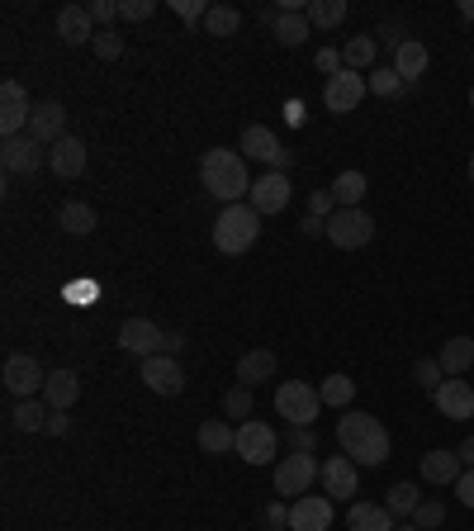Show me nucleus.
Segmentation results:
<instances>
[{
    "label": "nucleus",
    "instance_id": "obj_38",
    "mask_svg": "<svg viewBox=\"0 0 474 531\" xmlns=\"http://www.w3.org/2000/svg\"><path fill=\"white\" fill-rule=\"evenodd\" d=\"M237 29H242V15H237L233 5H214L209 19H204V34L209 38H233Z\"/></svg>",
    "mask_w": 474,
    "mask_h": 531
},
{
    "label": "nucleus",
    "instance_id": "obj_20",
    "mask_svg": "<svg viewBox=\"0 0 474 531\" xmlns=\"http://www.w3.org/2000/svg\"><path fill=\"white\" fill-rule=\"evenodd\" d=\"M95 19H91V10L86 5H67L62 15H57V38L67 43V48H81V43H95Z\"/></svg>",
    "mask_w": 474,
    "mask_h": 531
},
{
    "label": "nucleus",
    "instance_id": "obj_23",
    "mask_svg": "<svg viewBox=\"0 0 474 531\" xmlns=\"http://www.w3.org/2000/svg\"><path fill=\"white\" fill-rule=\"evenodd\" d=\"M465 475V460H460V451H427L422 456V479L427 484H437V489H446V484H456V479Z\"/></svg>",
    "mask_w": 474,
    "mask_h": 531
},
{
    "label": "nucleus",
    "instance_id": "obj_10",
    "mask_svg": "<svg viewBox=\"0 0 474 531\" xmlns=\"http://www.w3.org/2000/svg\"><path fill=\"white\" fill-rule=\"evenodd\" d=\"M237 456L247 460V465H271L275 460V432L266 427V422H237V446H233Z\"/></svg>",
    "mask_w": 474,
    "mask_h": 531
},
{
    "label": "nucleus",
    "instance_id": "obj_25",
    "mask_svg": "<svg viewBox=\"0 0 474 531\" xmlns=\"http://www.w3.org/2000/svg\"><path fill=\"white\" fill-rule=\"evenodd\" d=\"M347 527L351 531H394V513L384 508V503H351L347 508Z\"/></svg>",
    "mask_w": 474,
    "mask_h": 531
},
{
    "label": "nucleus",
    "instance_id": "obj_41",
    "mask_svg": "<svg viewBox=\"0 0 474 531\" xmlns=\"http://www.w3.org/2000/svg\"><path fill=\"white\" fill-rule=\"evenodd\" d=\"M441 522H446V503H437V498H422L418 513H413V527L432 531V527H441Z\"/></svg>",
    "mask_w": 474,
    "mask_h": 531
},
{
    "label": "nucleus",
    "instance_id": "obj_46",
    "mask_svg": "<svg viewBox=\"0 0 474 531\" xmlns=\"http://www.w3.org/2000/svg\"><path fill=\"white\" fill-rule=\"evenodd\" d=\"M86 10H91V19L100 24V29H110L114 19H119V0H91Z\"/></svg>",
    "mask_w": 474,
    "mask_h": 531
},
{
    "label": "nucleus",
    "instance_id": "obj_27",
    "mask_svg": "<svg viewBox=\"0 0 474 531\" xmlns=\"http://www.w3.org/2000/svg\"><path fill=\"white\" fill-rule=\"evenodd\" d=\"M437 361H441V370H446L451 380H456V375H465V370L474 366V337H451V342H441Z\"/></svg>",
    "mask_w": 474,
    "mask_h": 531
},
{
    "label": "nucleus",
    "instance_id": "obj_2",
    "mask_svg": "<svg viewBox=\"0 0 474 531\" xmlns=\"http://www.w3.org/2000/svg\"><path fill=\"white\" fill-rule=\"evenodd\" d=\"M337 446H342V456H351L356 465H384L389 460V432H384L380 418H370V413H342L337 418Z\"/></svg>",
    "mask_w": 474,
    "mask_h": 531
},
{
    "label": "nucleus",
    "instance_id": "obj_32",
    "mask_svg": "<svg viewBox=\"0 0 474 531\" xmlns=\"http://www.w3.org/2000/svg\"><path fill=\"white\" fill-rule=\"evenodd\" d=\"M418 503H422L418 484H408V479H403V484H394V489L384 494V508H389L394 517H403V522H413V513H418Z\"/></svg>",
    "mask_w": 474,
    "mask_h": 531
},
{
    "label": "nucleus",
    "instance_id": "obj_40",
    "mask_svg": "<svg viewBox=\"0 0 474 531\" xmlns=\"http://www.w3.org/2000/svg\"><path fill=\"white\" fill-rule=\"evenodd\" d=\"M223 413H228V418H237V422L252 418V389H247V385L228 389V394H223Z\"/></svg>",
    "mask_w": 474,
    "mask_h": 531
},
{
    "label": "nucleus",
    "instance_id": "obj_17",
    "mask_svg": "<svg viewBox=\"0 0 474 531\" xmlns=\"http://www.w3.org/2000/svg\"><path fill=\"white\" fill-rule=\"evenodd\" d=\"M162 337L166 332L157 328L152 318H124V323H119V347L133 351V356H143V361L162 351Z\"/></svg>",
    "mask_w": 474,
    "mask_h": 531
},
{
    "label": "nucleus",
    "instance_id": "obj_12",
    "mask_svg": "<svg viewBox=\"0 0 474 531\" xmlns=\"http://www.w3.org/2000/svg\"><path fill=\"white\" fill-rule=\"evenodd\" d=\"M290 195H294L290 176H285V171H266V176H256V185H252V195H247V204H252L256 214L266 219V214H280V209L290 204Z\"/></svg>",
    "mask_w": 474,
    "mask_h": 531
},
{
    "label": "nucleus",
    "instance_id": "obj_15",
    "mask_svg": "<svg viewBox=\"0 0 474 531\" xmlns=\"http://www.w3.org/2000/svg\"><path fill=\"white\" fill-rule=\"evenodd\" d=\"M290 531H332V498L304 494L290 503Z\"/></svg>",
    "mask_w": 474,
    "mask_h": 531
},
{
    "label": "nucleus",
    "instance_id": "obj_4",
    "mask_svg": "<svg viewBox=\"0 0 474 531\" xmlns=\"http://www.w3.org/2000/svg\"><path fill=\"white\" fill-rule=\"evenodd\" d=\"M318 408H323V394L309 380H285V385L275 389V413L290 422V427H313Z\"/></svg>",
    "mask_w": 474,
    "mask_h": 531
},
{
    "label": "nucleus",
    "instance_id": "obj_39",
    "mask_svg": "<svg viewBox=\"0 0 474 531\" xmlns=\"http://www.w3.org/2000/svg\"><path fill=\"white\" fill-rule=\"evenodd\" d=\"M365 86H370V95H380V100H394V95H403L408 81H403L394 67H375V72L365 76Z\"/></svg>",
    "mask_w": 474,
    "mask_h": 531
},
{
    "label": "nucleus",
    "instance_id": "obj_1",
    "mask_svg": "<svg viewBox=\"0 0 474 531\" xmlns=\"http://www.w3.org/2000/svg\"><path fill=\"white\" fill-rule=\"evenodd\" d=\"M200 185L223 204V209H228V204H242L247 195H252L247 157L233 152V147H209V152L200 157Z\"/></svg>",
    "mask_w": 474,
    "mask_h": 531
},
{
    "label": "nucleus",
    "instance_id": "obj_49",
    "mask_svg": "<svg viewBox=\"0 0 474 531\" xmlns=\"http://www.w3.org/2000/svg\"><path fill=\"white\" fill-rule=\"evenodd\" d=\"M451 489H456V498L465 503V508H474V470H465V475H460Z\"/></svg>",
    "mask_w": 474,
    "mask_h": 531
},
{
    "label": "nucleus",
    "instance_id": "obj_13",
    "mask_svg": "<svg viewBox=\"0 0 474 531\" xmlns=\"http://www.w3.org/2000/svg\"><path fill=\"white\" fill-rule=\"evenodd\" d=\"M29 114H34L29 91H24L19 81H5V86H0V133H5V138H19V133L29 129Z\"/></svg>",
    "mask_w": 474,
    "mask_h": 531
},
{
    "label": "nucleus",
    "instance_id": "obj_29",
    "mask_svg": "<svg viewBox=\"0 0 474 531\" xmlns=\"http://www.w3.org/2000/svg\"><path fill=\"white\" fill-rule=\"evenodd\" d=\"M275 375V351H247L242 361H237V385H261V380H271Z\"/></svg>",
    "mask_w": 474,
    "mask_h": 531
},
{
    "label": "nucleus",
    "instance_id": "obj_53",
    "mask_svg": "<svg viewBox=\"0 0 474 531\" xmlns=\"http://www.w3.org/2000/svg\"><path fill=\"white\" fill-rule=\"evenodd\" d=\"M299 228H304L309 238H328V219H313V214H309V219L299 223Z\"/></svg>",
    "mask_w": 474,
    "mask_h": 531
},
{
    "label": "nucleus",
    "instance_id": "obj_56",
    "mask_svg": "<svg viewBox=\"0 0 474 531\" xmlns=\"http://www.w3.org/2000/svg\"><path fill=\"white\" fill-rule=\"evenodd\" d=\"M394 531H422V527H413V522H399V527H394Z\"/></svg>",
    "mask_w": 474,
    "mask_h": 531
},
{
    "label": "nucleus",
    "instance_id": "obj_22",
    "mask_svg": "<svg viewBox=\"0 0 474 531\" xmlns=\"http://www.w3.org/2000/svg\"><path fill=\"white\" fill-rule=\"evenodd\" d=\"M81 399V375L76 370H53L48 375V385H43V403L53 408V413H72V403Z\"/></svg>",
    "mask_w": 474,
    "mask_h": 531
},
{
    "label": "nucleus",
    "instance_id": "obj_9",
    "mask_svg": "<svg viewBox=\"0 0 474 531\" xmlns=\"http://www.w3.org/2000/svg\"><path fill=\"white\" fill-rule=\"evenodd\" d=\"M365 95H370L365 76L351 72V67H342L337 76H328V86H323V105H328L332 114H351L365 100Z\"/></svg>",
    "mask_w": 474,
    "mask_h": 531
},
{
    "label": "nucleus",
    "instance_id": "obj_26",
    "mask_svg": "<svg viewBox=\"0 0 474 531\" xmlns=\"http://www.w3.org/2000/svg\"><path fill=\"white\" fill-rule=\"evenodd\" d=\"M195 437H200V451H204V456H228V451L237 446V427H228L223 418H204Z\"/></svg>",
    "mask_w": 474,
    "mask_h": 531
},
{
    "label": "nucleus",
    "instance_id": "obj_18",
    "mask_svg": "<svg viewBox=\"0 0 474 531\" xmlns=\"http://www.w3.org/2000/svg\"><path fill=\"white\" fill-rule=\"evenodd\" d=\"M432 403L441 408V418H451V422H465V418H474V385L470 380H446V385L432 394Z\"/></svg>",
    "mask_w": 474,
    "mask_h": 531
},
{
    "label": "nucleus",
    "instance_id": "obj_52",
    "mask_svg": "<svg viewBox=\"0 0 474 531\" xmlns=\"http://www.w3.org/2000/svg\"><path fill=\"white\" fill-rule=\"evenodd\" d=\"M72 432V418L67 413H48V437H67Z\"/></svg>",
    "mask_w": 474,
    "mask_h": 531
},
{
    "label": "nucleus",
    "instance_id": "obj_36",
    "mask_svg": "<svg viewBox=\"0 0 474 531\" xmlns=\"http://www.w3.org/2000/svg\"><path fill=\"white\" fill-rule=\"evenodd\" d=\"M446 380H451V375L441 370L437 356H422V361H413V385H418L422 394H437V389L446 385Z\"/></svg>",
    "mask_w": 474,
    "mask_h": 531
},
{
    "label": "nucleus",
    "instance_id": "obj_8",
    "mask_svg": "<svg viewBox=\"0 0 474 531\" xmlns=\"http://www.w3.org/2000/svg\"><path fill=\"white\" fill-rule=\"evenodd\" d=\"M0 166L10 171V176H34L48 166V147L34 143L29 133H19V138H5L0 143Z\"/></svg>",
    "mask_w": 474,
    "mask_h": 531
},
{
    "label": "nucleus",
    "instance_id": "obj_11",
    "mask_svg": "<svg viewBox=\"0 0 474 531\" xmlns=\"http://www.w3.org/2000/svg\"><path fill=\"white\" fill-rule=\"evenodd\" d=\"M237 152H242V157H256V162H266L271 171H290V152L280 147V138H275L266 124H252V129L242 133Z\"/></svg>",
    "mask_w": 474,
    "mask_h": 531
},
{
    "label": "nucleus",
    "instance_id": "obj_57",
    "mask_svg": "<svg viewBox=\"0 0 474 531\" xmlns=\"http://www.w3.org/2000/svg\"><path fill=\"white\" fill-rule=\"evenodd\" d=\"M470 185H474V152H470Z\"/></svg>",
    "mask_w": 474,
    "mask_h": 531
},
{
    "label": "nucleus",
    "instance_id": "obj_34",
    "mask_svg": "<svg viewBox=\"0 0 474 531\" xmlns=\"http://www.w3.org/2000/svg\"><path fill=\"white\" fill-rule=\"evenodd\" d=\"M375 53H380V43H375L370 34H361V38H351L347 48H342V62H347L351 72H361V76H365V67L375 72Z\"/></svg>",
    "mask_w": 474,
    "mask_h": 531
},
{
    "label": "nucleus",
    "instance_id": "obj_37",
    "mask_svg": "<svg viewBox=\"0 0 474 531\" xmlns=\"http://www.w3.org/2000/svg\"><path fill=\"white\" fill-rule=\"evenodd\" d=\"M318 394H323L328 408H351V399H356V380H351V375H328V380L318 385Z\"/></svg>",
    "mask_w": 474,
    "mask_h": 531
},
{
    "label": "nucleus",
    "instance_id": "obj_44",
    "mask_svg": "<svg viewBox=\"0 0 474 531\" xmlns=\"http://www.w3.org/2000/svg\"><path fill=\"white\" fill-rule=\"evenodd\" d=\"M171 10H176V15H181L185 24H204V19H209V10H214V5H204V0H176V5H171Z\"/></svg>",
    "mask_w": 474,
    "mask_h": 531
},
{
    "label": "nucleus",
    "instance_id": "obj_7",
    "mask_svg": "<svg viewBox=\"0 0 474 531\" xmlns=\"http://www.w3.org/2000/svg\"><path fill=\"white\" fill-rule=\"evenodd\" d=\"M370 238H375V219L365 209H337L328 219V242L342 252H361V247H370Z\"/></svg>",
    "mask_w": 474,
    "mask_h": 531
},
{
    "label": "nucleus",
    "instance_id": "obj_14",
    "mask_svg": "<svg viewBox=\"0 0 474 531\" xmlns=\"http://www.w3.org/2000/svg\"><path fill=\"white\" fill-rule=\"evenodd\" d=\"M143 385L152 389V394H166V399H176L185 389V370H181V361L176 356H147L143 361Z\"/></svg>",
    "mask_w": 474,
    "mask_h": 531
},
{
    "label": "nucleus",
    "instance_id": "obj_43",
    "mask_svg": "<svg viewBox=\"0 0 474 531\" xmlns=\"http://www.w3.org/2000/svg\"><path fill=\"white\" fill-rule=\"evenodd\" d=\"M157 15V0H119V19H133V24H143V19Z\"/></svg>",
    "mask_w": 474,
    "mask_h": 531
},
{
    "label": "nucleus",
    "instance_id": "obj_5",
    "mask_svg": "<svg viewBox=\"0 0 474 531\" xmlns=\"http://www.w3.org/2000/svg\"><path fill=\"white\" fill-rule=\"evenodd\" d=\"M0 380H5V389H10L15 399H43L48 370L38 366L29 351H10V356H5V370H0Z\"/></svg>",
    "mask_w": 474,
    "mask_h": 531
},
{
    "label": "nucleus",
    "instance_id": "obj_45",
    "mask_svg": "<svg viewBox=\"0 0 474 531\" xmlns=\"http://www.w3.org/2000/svg\"><path fill=\"white\" fill-rule=\"evenodd\" d=\"M290 451L313 456V451H318V432H313V427H290Z\"/></svg>",
    "mask_w": 474,
    "mask_h": 531
},
{
    "label": "nucleus",
    "instance_id": "obj_16",
    "mask_svg": "<svg viewBox=\"0 0 474 531\" xmlns=\"http://www.w3.org/2000/svg\"><path fill=\"white\" fill-rule=\"evenodd\" d=\"M29 138L43 147H53L67 138V110L57 105V100H38L34 114H29Z\"/></svg>",
    "mask_w": 474,
    "mask_h": 531
},
{
    "label": "nucleus",
    "instance_id": "obj_6",
    "mask_svg": "<svg viewBox=\"0 0 474 531\" xmlns=\"http://www.w3.org/2000/svg\"><path fill=\"white\" fill-rule=\"evenodd\" d=\"M323 475V465L313 456H299V451H290V456L275 465V494L285 498V503H294V498H304L313 489V479Z\"/></svg>",
    "mask_w": 474,
    "mask_h": 531
},
{
    "label": "nucleus",
    "instance_id": "obj_50",
    "mask_svg": "<svg viewBox=\"0 0 474 531\" xmlns=\"http://www.w3.org/2000/svg\"><path fill=\"white\" fill-rule=\"evenodd\" d=\"M313 62H318V72H332V76H337L342 67H347V62H342V53H332V48H323V53L313 57Z\"/></svg>",
    "mask_w": 474,
    "mask_h": 531
},
{
    "label": "nucleus",
    "instance_id": "obj_48",
    "mask_svg": "<svg viewBox=\"0 0 474 531\" xmlns=\"http://www.w3.org/2000/svg\"><path fill=\"white\" fill-rule=\"evenodd\" d=\"M266 527H271V531H290V503H285V498L266 508Z\"/></svg>",
    "mask_w": 474,
    "mask_h": 531
},
{
    "label": "nucleus",
    "instance_id": "obj_35",
    "mask_svg": "<svg viewBox=\"0 0 474 531\" xmlns=\"http://www.w3.org/2000/svg\"><path fill=\"white\" fill-rule=\"evenodd\" d=\"M347 0H309V10H304V15H309V24L313 29H337V24H342V19H347Z\"/></svg>",
    "mask_w": 474,
    "mask_h": 531
},
{
    "label": "nucleus",
    "instance_id": "obj_24",
    "mask_svg": "<svg viewBox=\"0 0 474 531\" xmlns=\"http://www.w3.org/2000/svg\"><path fill=\"white\" fill-rule=\"evenodd\" d=\"M427 62H432V53H427V43H422V38H408V43H399V48H394V72H399L408 86L427 72Z\"/></svg>",
    "mask_w": 474,
    "mask_h": 531
},
{
    "label": "nucleus",
    "instance_id": "obj_51",
    "mask_svg": "<svg viewBox=\"0 0 474 531\" xmlns=\"http://www.w3.org/2000/svg\"><path fill=\"white\" fill-rule=\"evenodd\" d=\"M181 351H185V332H166V337H162V356H176V361H181Z\"/></svg>",
    "mask_w": 474,
    "mask_h": 531
},
{
    "label": "nucleus",
    "instance_id": "obj_47",
    "mask_svg": "<svg viewBox=\"0 0 474 531\" xmlns=\"http://www.w3.org/2000/svg\"><path fill=\"white\" fill-rule=\"evenodd\" d=\"M309 214H313V219H323V214L332 219V214H337V200H332V190H313V195H309Z\"/></svg>",
    "mask_w": 474,
    "mask_h": 531
},
{
    "label": "nucleus",
    "instance_id": "obj_19",
    "mask_svg": "<svg viewBox=\"0 0 474 531\" xmlns=\"http://www.w3.org/2000/svg\"><path fill=\"white\" fill-rule=\"evenodd\" d=\"M318 484L332 494V503L351 498V494H356V460H351V456H328V460H323V475H318Z\"/></svg>",
    "mask_w": 474,
    "mask_h": 531
},
{
    "label": "nucleus",
    "instance_id": "obj_28",
    "mask_svg": "<svg viewBox=\"0 0 474 531\" xmlns=\"http://www.w3.org/2000/svg\"><path fill=\"white\" fill-rule=\"evenodd\" d=\"M365 195H370L365 171H342V176L332 181V200H337V209H361Z\"/></svg>",
    "mask_w": 474,
    "mask_h": 531
},
{
    "label": "nucleus",
    "instance_id": "obj_42",
    "mask_svg": "<svg viewBox=\"0 0 474 531\" xmlns=\"http://www.w3.org/2000/svg\"><path fill=\"white\" fill-rule=\"evenodd\" d=\"M91 48H95V57H100V62H114V57L124 53V38L114 34V29H100Z\"/></svg>",
    "mask_w": 474,
    "mask_h": 531
},
{
    "label": "nucleus",
    "instance_id": "obj_58",
    "mask_svg": "<svg viewBox=\"0 0 474 531\" xmlns=\"http://www.w3.org/2000/svg\"><path fill=\"white\" fill-rule=\"evenodd\" d=\"M470 110H474V86H470Z\"/></svg>",
    "mask_w": 474,
    "mask_h": 531
},
{
    "label": "nucleus",
    "instance_id": "obj_21",
    "mask_svg": "<svg viewBox=\"0 0 474 531\" xmlns=\"http://www.w3.org/2000/svg\"><path fill=\"white\" fill-rule=\"evenodd\" d=\"M48 166H53V176H62V181H76V176L86 171V143L67 133L62 143L48 147Z\"/></svg>",
    "mask_w": 474,
    "mask_h": 531
},
{
    "label": "nucleus",
    "instance_id": "obj_3",
    "mask_svg": "<svg viewBox=\"0 0 474 531\" xmlns=\"http://www.w3.org/2000/svg\"><path fill=\"white\" fill-rule=\"evenodd\" d=\"M256 238H261V214H256L247 200L219 209V223H214V247H219L223 257H242Z\"/></svg>",
    "mask_w": 474,
    "mask_h": 531
},
{
    "label": "nucleus",
    "instance_id": "obj_54",
    "mask_svg": "<svg viewBox=\"0 0 474 531\" xmlns=\"http://www.w3.org/2000/svg\"><path fill=\"white\" fill-rule=\"evenodd\" d=\"M456 451H460V460H465V470H474V437H465Z\"/></svg>",
    "mask_w": 474,
    "mask_h": 531
},
{
    "label": "nucleus",
    "instance_id": "obj_33",
    "mask_svg": "<svg viewBox=\"0 0 474 531\" xmlns=\"http://www.w3.org/2000/svg\"><path fill=\"white\" fill-rule=\"evenodd\" d=\"M57 223H62L72 238H86V233L95 228V209L91 204H81V200H67L62 204V214H57Z\"/></svg>",
    "mask_w": 474,
    "mask_h": 531
},
{
    "label": "nucleus",
    "instance_id": "obj_30",
    "mask_svg": "<svg viewBox=\"0 0 474 531\" xmlns=\"http://www.w3.org/2000/svg\"><path fill=\"white\" fill-rule=\"evenodd\" d=\"M48 413H53V408L43 399H19L10 422H15V432H48Z\"/></svg>",
    "mask_w": 474,
    "mask_h": 531
},
{
    "label": "nucleus",
    "instance_id": "obj_31",
    "mask_svg": "<svg viewBox=\"0 0 474 531\" xmlns=\"http://www.w3.org/2000/svg\"><path fill=\"white\" fill-rule=\"evenodd\" d=\"M309 34H313V24L304 10H290V15L275 19V43H280V48H299Z\"/></svg>",
    "mask_w": 474,
    "mask_h": 531
},
{
    "label": "nucleus",
    "instance_id": "obj_55",
    "mask_svg": "<svg viewBox=\"0 0 474 531\" xmlns=\"http://www.w3.org/2000/svg\"><path fill=\"white\" fill-rule=\"evenodd\" d=\"M460 15H465V19H474V0H460Z\"/></svg>",
    "mask_w": 474,
    "mask_h": 531
}]
</instances>
